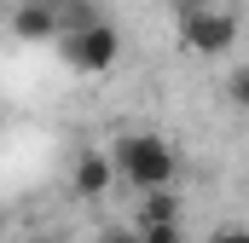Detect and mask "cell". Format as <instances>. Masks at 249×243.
Wrapping results in <instances>:
<instances>
[{
    "label": "cell",
    "mask_w": 249,
    "mask_h": 243,
    "mask_svg": "<svg viewBox=\"0 0 249 243\" xmlns=\"http://www.w3.org/2000/svg\"><path fill=\"white\" fill-rule=\"evenodd\" d=\"M110 180H116V168H110V151H81L75 156V191L93 203V197H105L110 191Z\"/></svg>",
    "instance_id": "obj_5"
},
{
    "label": "cell",
    "mask_w": 249,
    "mask_h": 243,
    "mask_svg": "<svg viewBox=\"0 0 249 243\" xmlns=\"http://www.w3.org/2000/svg\"><path fill=\"white\" fill-rule=\"evenodd\" d=\"M180 41H186L191 52L214 58V52H226V47L238 41V17H232V12H220V6H197V12H180Z\"/></svg>",
    "instance_id": "obj_3"
},
{
    "label": "cell",
    "mask_w": 249,
    "mask_h": 243,
    "mask_svg": "<svg viewBox=\"0 0 249 243\" xmlns=\"http://www.w3.org/2000/svg\"><path fill=\"white\" fill-rule=\"evenodd\" d=\"M232 99H238V104H249V69H238V75H232Z\"/></svg>",
    "instance_id": "obj_10"
},
{
    "label": "cell",
    "mask_w": 249,
    "mask_h": 243,
    "mask_svg": "<svg viewBox=\"0 0 249 243\" xmlns=\"http://www.w3.org/2000/svg\"><path fill=\"white\" fill-rule=\"evenodd\" d=\"M23 243H64L58 232H35V238H23Z\"/></svg>",
    "instance_id": "obj_11"
},
{
    "label": "cell",
    "mask_w": 249,
    "mask_h": 243,
    "mask_svg": "<svg viewBox=\"0 0 249 243\" xmlns=\"http://www.w3.org/2000/svg\"><path fill=\"white\" fill-rule=\"evenodd\" d=\"M99 243H145V232H139V226H110Z\"/></svg>",
    "instance_id": "obj_7"
},
{
    "label": "cell",
    "mask_w": 249,
    "mask_h": 243,
    "mask_svg": "<svg viewBox=\"0 0 249 243\" xmlns=\"http://www.w3.org/2000/svg\"><path fill=\"white\" fill-rule=\"evenodd\" d=\"M12 29H18V41H58V29H64V12L41 6V0H23V6L12 12Z\"/></svg>",
    "instance_id": "obj_4"
},
{
    "label": "cell",
    "mask_w": 249,
    "mask_h": 243,
    "mask_svg": "<svg viewBox=\"0 0 249 243\" xmlns=\"http://www.w3.org/2000/svg\"><path fill=\"white\" fill-rule=\"evenodd\" d=\"M110 168H116V180H127L145 197V191H174L180 156H174V145L162 133H122L110 145Z\"/></svg>",
    "instance_id": "obj_1"
},
{
    "label": "cell",
    "mask_w": 249,
    "mask_h": 243,
    "mask_svg": "<svg viewBox=\"0 0 249 243\" xmlns=\"http://www.w3.org/2000/svg\"><path fill=\"white\" fill-rule=\"evenodd\" d=\"M139 232H157V226H180V197L174 191H145L139 197Z\"/></svg>",
    "instance_id": "obj_6"
},
{
    "label": "cell",
    "mask_w": 249,
    "mask_h": 243,
    "mask_svg": "<svg viewBox=\"0 0 249 243\" xmlns=\"http://www.w3.org/2000/svg\"><path fill=\"white\" fill-rule=\"evenodd\" d=\"M209 243H249V226H220Z\"/></svg>",
    "instance_id": "obj_9"
},
{
    "label": "cell",
    "mask_w": 249,
    "mask_h": 243,
    "mask_svg": "<svg viewBox=\"0 0 249 243\" xmlns=\"http://www.w3.org/2000/svg\"><path fill=\"white\" fill-rule=\"evenodd\" d=\"M145 243H191L180 226H157V232H145Z\"/></svg>",
    "instance_id": "obj_8"
},
{
    "label": "cell",
    "mask_w": 249,
    "mask_h": 243,
    "mask_svg": "<svg viewBox=\"0 0 249 243\" xmlns=\"http://www.w3.org/2000/svg\"><path fill=\"white\" fill-rule=\"evenodd\" d=\"M41 6H53V12H70V6H75V0H41Z\"/></svg>",
    "instance_id": "obj_12"
},
{
    "label": "cell",
    "mask_w": 249,
    "mask_h": 243,
    "mask_svg": "<svg viewBox=\"0 0 249 243\" xmlns=\"http://www.w3.org/2000/svg\"><path fill=\"white\" fill-rule=\"evenodd\" d=\"M58 47H64V64L81 69V75H105L110 64L122 58V35L110 17H87V23H64L58 29Z\"/></svg>",
    "instance_id": "obj_2"
}]
</instances>
